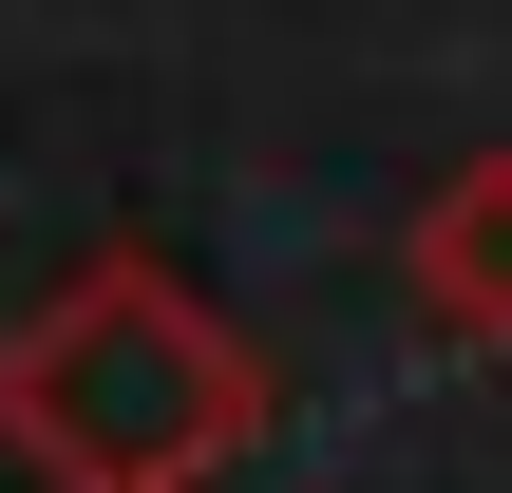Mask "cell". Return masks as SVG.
Instances as JSON below:
<instances>
[{
  "mask_svg": "<svg viewBox=\"0 0 512 493\" xmlns=\"http://www.w3.org/2000/svg\"><path fill=\"white\" fill-rule=\"evenodd\" d=\"M247 437H266V361L152 247H95L57 304L0 323V456L38 493H209Z\"/></svg>",
  "mask_w": 512,
  "mask_h": 493,
  "instance_id": "cell-1",
  "label": "cell"
},
{
  "mask_svg": "<svg viewBox=\"0 0 512 493\" xmlns=\"http://www.w3.org/2000/svg\"><path fill=\"white\" fill-rule=\"evenodd\" d=\"M399 285H418V323H437V342H512V152H456V171L418 190Z\"/></svg>",
  "mask_w": 512,
  "mask_h": 493,
  "instance_id": "cell-2",
  "label": "cell"
}]
</instances>
